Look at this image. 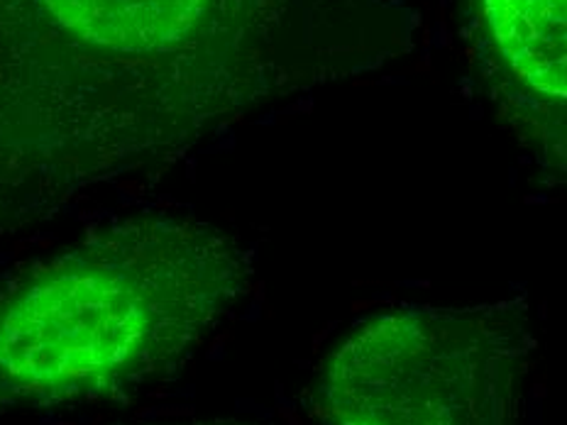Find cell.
<instances>
[{
    "label": "cell",
    "instance_id": "cell-5",
    "mask_svg": "<svg viewBox=\"0 0 567 425\" xmlns=\"http://www.w3.org/2000/svg\"><path fill=\"white\" fill-rule=\"evenodd\" d=\"M159 425H262V423L233 421V418H213V421H176V423H159Z\"/></svg>",
    "mask_w": 567,
    "mask_h": 425
},
{
    "label": "cell",
    "instance_id": "cell-3",
    "mask_svg": "<svg viewBox=\"0 0 567 425\" xmlns=\"http://www.w3.org/2000/svg\"><path fill=\"white\" fill-rule=\"evenodd\" d=\"M534 350L526 299L374 315L323 360L313 408L328 425H522Z\"/></svg>",
    "mask_w": 567,
    "mask_h": 425
},
{
    "label": "cell",
    "instance_id": "cell-1",
    "mask_svg": "<svg viewBox=\"0 0 567 425\" xmlns=\"http://www.w3.org/2000/svg\"><path fill=\"white\" fill-rule=\"evenodd\" d=\"M362 0H0V240L364 59Z\"/></svg>",
    "mask_w": 567,
    "mask_h": 425
},
{
    "label": "cell",
    "instance_id": "cell-2",
    "mask_svg": "<svg viewBox=\"0 0 567 425\" xmlns=\"http://www.w3.org/2000/svg\"><path fill=\"white\" fill-rule=\"evenodd\" d=\"M255 279L240 235L135 212L0 283V413L123 396L179 372Z\"/></svg>",
    "mask_w": 567,
    "mask_h": 425
},
{
    "label": "cell",
    "instance_id": "cell-4",
    "mask_svg": "<svg viewBox=\"0 0 567 425\" xmlns=\"http://www.w3.org/2000/svg\"><path fill=\"white\" fill-rule=\"evenodd\" d=\"M484 74L550 184L565 182V0H467Z\"/></svg>",
    "mask_w": 567,
    "mask_h": 425
}]
</instances>
